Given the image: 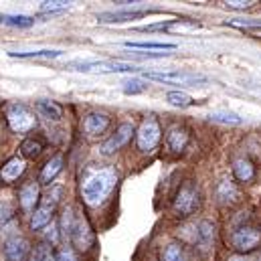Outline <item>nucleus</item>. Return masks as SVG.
<instances>
[{"label": "nucleus", "instance_id": "obj_23", "mask_svg": "<svg viewBox=\"0 0 261 261\" xmlns=\"http://www.w3.org/2000/svg\"><path fill=\"white\" fill-rule=\"evenodd\" d=\"M43 150H45V144L39 138H27L20 144V154L27 158H37V156H41Z\"/></svg>", "mask_w": 261, "mask_h": 261}, {"label": "nucleus", "instance_id": "obj_10", "mask_svg": "<svg viewBox=\"0 0 261 261\" xmlns=\"http://www.w3.org/2000/svg\"><path fill=\"white\" fill-rule=\"evenodd\" d=\"M24 170H27L24 158L12 156V158H8V160L2 164V168H0V180H2L4 185H12V182H16V180L24 174Z\"/></svg>", "mask_w": 261, "mask_h": 261}, {"label": "nucleus", "instance_id": "obj_16", "mask_svg": "<svg viewBox=\"0 0 261 261\" xmlns=\"http://www.w3.org/2000/svg\"><path fill=\"white\" fill-rule=\"evenodd\" d=\"M63 164H65L63 154H55L51 160L45 162V166H43V170H41V174H39V180H41L43 185H51V182L57 178V174L63 170Z\"/></svg>", "mask_w": 261, "mask_h": 261}, {"label": "nucleus", "instance_id": "obj_31", "mask_svg": "<svg viewBox=\"0 0 261 261\" xmlns=\"http://www.w3.org/2000/svg\"><path fill=\"white\" fill-rule=\"evenodd\" d=\"M4 24H8V27H31V24H35V18L24 16V14H18V16H6V18H4Z\"/></svg>", "mask_w": 261, "mask_h": 261}, {"label": "nucleus", "instance_id": "obj_34", "mask_svg": "<svg viewBox=\"0 0 261 261\" xmlns=\"http://www.w3.org/2000/svg\"><path fill=\"white\" fill-rule=\"evenodd\" d=\"M253 4L255 2H249V0L247 2H243V0H227L225 2V6L227 8H233V10H245V8H251Z\"/></svg>", "mask_w": 261, "mask_h": 261}, {"label": "nucleus", "instance_id": "obj_28", "mask_svg": "<svg viewBox=\"0 0 261 261\" xmlns=\"http://www.w3.org/2000/svg\"><path fill=\"white\" fill-rule=\"evenodd\" d=\"M61 196H63V187H61V185H55V187H51V189L47 191V195L43 198V204L55 208V204L61 200Z\"/></svg>", "mask_w": 261, "mask_h": 261}, {"label": "nucleus", "instance_id": "obj_33", "mask_svg": "<svg viewBox=\"0 0 261 261\" xmlns=\"http://www.w3.org/2000/svg\"><path fill=\"white\" fill-rule=\"evenodd\" d=\"M144 89H146V85H144L142 81H136V79L124 83V91H126V93H140V91H144Z\"/></svg>", "mask_w": 261, "mask_h": 261}, {"label": "nucleus", "instance_id": "obj_9", "mask_svg": "<svg viewBox=\"0 0 261 261\" xmlns=\"http://www.w3.org/2000/svg\"><path fill=\"white\" fill-rule=\"evenodd\" d=\"M110 124H112V118L108 114H103V112H91V114L85 116L81 128H83L85 136L97 138V136H101L103 132L110 128Z\"/></svg>", "mask_w": 261, "mask_h": 261}, {"label": "nucleus", "instance_id": "obj_17", "mask_svg": "<svg viewBox=\"0 0 261 261\" xmlns=\"http://www.w3.org/2000/svg\"><path fill=\"white\" fill-rule=\"evenodd\" d=\"M231 170H233V176H235L239 182H251V180L255 178V166H253V162H251L249 158H245V156L233 160Z\"/></svg>", "mask_w": 261, "mask_h": 261}, {"label": "nucleus", "instance_id": "obj_3", "mask_svg": "<svg viewBox=\"0 0 261 261\" xmlns=\"http://www.w3.org/2000/svg\"><path fill=\"white\" fill-rule=\"evenodd\" d=\"M200 204V193L196 189L195 182H185L172 200V213L178 217V219H187L195 213Z\"/></svg>", "mask_w": 261, "mask_h": 261}, {"label": "nucleus", "instance_id": "obj_11", "mask_svg": "<svg viewBox=\"0 0 261 261\" xmlns=\"http://www.w3.org/2000/svg\"><path fill=\"white\" fill-rule=\"evenodd\" d=\"M2 253H4V259L6 261H24L27 253H29V243L24 237H18V235H12L4 241L2 245Z\"/></svg>", "mask_w": 261, "mask_h": 261}, {"label": "nucleus", "instance_id": "obj_8", "mask_svg": "<svg viewBox=\"0 0 261 261\" xmlns=\"http://www.w3.org/2000/svg\"><path fill=\"white\" fill-rule=\"evenodd\" d=\"M134 124L132 122H124V124H120L118 126V130L114 132V136L110 138V140H106L103 142V146H101V154H106V156H112V154H116L118 150H122L128 142L132 140V136H134Z\"/></svg>", "mask_w": 261, "mask_h": 261}, {"label": "nucleus", "instance_id": "obj_36", "mask_svg": "<svg viewBox=\"0 0 261 261\" xmlns=\"http://www.w3.org/2000/svg\"><path fill=\"white\" fill-rule=\"evenodd\" d=\"M55 261H75V255H73L71 249H63V251H59V255L55 257Z\"/></svg>", "mask_w": 261, "mask_h": 261}, {"label": "nucleus", "instance_id": "obj_6", "mask_svg": "<svg viewBox=\"0 0 261 261\" xmlns=\"http://www.w3.org/2000/svg\"><path fill=\"white\" fill-rule=\"evenodd\" d=\"M71 243L79 249V251H87L93 243H95V235L89 227V221L83 215H75V223L71 229Z\"/></svg>", "mask_w": 261, "mask_h": 261}, {"label": "nucleus", "instance_id": "obj_26", "mask_svg": "<svg viewBox=\"0 0 261 261\" xmlns=\"http://www.w3.org/2000/svg\"><path fill=\"white\" fill-rule=\"evenodd\" d=\"M10 57H18V59H39V57H47V59H53V57H61L63 51H49V49H43V51H29V53H8Z\"/></svg>", "mask_w": 261, "mask_h": 261}, {"label": "nucleus", "instance_id": "obj_27", "mask_svg": "<svg viewBox=\"0 0 261 261\" xmlns=\"http://www.w3.org/2000/svg\"><path fill=\"white\" fill-rule=\"evenodd\" d=\"M211 122H219V124H229V126H239L243 124V120L237 116V114H231V112H215L208 116Z\"/></svg>", "mask_w": 261, "mask_h": 261}, {"label": "nucleus", "instance_id": "obj_37", "mask_svg": "<svg viewBox=\"0 0 261 261\" xmlns=\"http://www.w3.org/2000/svg\"><path fill=\"white\" fill-rule=\"evenodd\" d=\"M227 261H249V257H245V255H233V257H229Z\"/></svg>", "mask_w": 261, "mask_h": 261}, {"label": "nucleus", "instance_id": "obj_4", "mask_svg": "<svg viewBox=\"0 0 261 261\" xmlns=\"http://www.w3.org/2000/svg\"><path fill=\"white\" fill-rule=\"evenodd\" d=\"M160 138H162V128L156 120V116H148L136 134V144H138V150L140 152H152L158 144H160Z\"/></svg>", "mask_w": 261, "mask_h": 261}, {"label": "nucleus", "instance_id": "obj_29", "mask_svg": "<svg viewBox=\"0 0 261 261\" xmlns=\"http://www.w3.org/2000/svg\"><path fill=\"white\" fill-rule=\"evenodd\" d=\"M14 219V206L8 200H0V229Z\"/></svg>", "mask_w": 261, "mask_h": 261}, {"label": "nucleus", "instance_id": "obj_18", "mask_svg": "<svg viewBox=\"0 0 261 261\" xmlns=\"http://www.w3.org/2000/svg\"><path fill=\"white\" fill-rule=\"evenodd\" d=\"M148 16V10H118V12H101L97 14L99 22H126Z\"/></svg>", "mask_w": 261, "mask_h": 261}, {"label": "nucleus", "instance_id": "obj_7", "mask_svg": "<svg viewBox=\"0 0 261 261\" xmlns=\"http://www.w3.org/2000/svg\"><path fill=\"white\" fill-rule=\"evenodd\" d=\"M146 79L150 81H160V83H180V85H196L204 83L206 77L198 73H185V71H168V73H144Z\"/></svg>", "mask_w": 261, "mask_h": 261}, {"label": "nucleus", "instance_id": "obj_15", "mask_svg": "<svg viewBox=\"0 0 261 261\" xmlns=\"http://www.w3.org/2000/svg\"><path fill=\"white\" fill-rule=\"evenodd\" d=\"M215 196L221 204H233L241 198V191L237 189V185L233 180H221L215 189Z\"/></svg>", "mask_w": 261, "mask_h": 261}, {"label": "nucleus", "instance_id": "obj_13", "mask_svg": "<svg viewBox=\"0 0 261 261\" xmlns=\"http://www.w3.org/2000/svg\"><path fill=\"white\" fill-rule=\"evenodd\" d=\"M193 229H195V235H193L195 245H198L202 251L211 249V245L215 241V225L211 221H200Z\"/></svg>", "mask_w": 261, "mask_h": 261}, {"label": "nucleus", "instance_id": "obj_30", "mask_svg": "<svg viewBox=\"0 0 261 261\" xmlns=\"http://www.w3.org/2000/svg\"><path fill=\"white\" fill-rule=\"evenodd\" d=\"M227 24L237 29H255V31L261 29V20H255V18H233V20H227Z\"/></svg>", "mask_w": 261, "mask_h": 261}, {"label": "nucleus", "instance_id": "obj_25", "mask_svg": "<svg viewBox=\"0 0 261 261\" xmlns=\"http://www.w3.org/2000/svg\"><path fill=\"white\" fill-rule=\"evenodd\" d=\"M124 47H128V49H134V51H138V49H152V51H174L176 49V45L174 43H124Z\"/></svg>", "mask_w": 261, "mask_h": 261}, {"label": "nucleus", "instance_id": "obj_19", "mask_svg": "<svg viewBox=\"0 0 261 261\" xmlns=\"http://www.w3.org/2000/svg\"><path fill=\"white\" fill-rule=\"evenodd\" d=\"M35 110L41 118H47L51 122H59L63 120V108L57 101H49V99H41L35 103Z\"/></svg>", "mask_w": 261, "mask_h": 261}, {"label": "nucleus", "instance_id": "obj_1", "mask_svg": "<svg viewBox=\"0 0 261 261\" xmlns=\"http://www.w3.org/2000/svg\"><path fill=\"white\" fill-rule=\"evenodd\" d=\"M118 185V172L114 168H99L87 174L81 182V198L89 206H99Z\"/></svg>", "mask_w": 261, "mask_h": 261}, {"label": "nucleus", "instance_id": "obj_14", "mask_svg": "<svg viewBox=\"0 0 261 261\" xmlns=\"http://www.w3.org/2000/svg\"><path fill=\"white\" fill-rule=\"evenodd\" d=\"M189 144V132L180 126H174L170 128L166 134V148L172 152V154H180Z\"/></svg>", "mask_w": 261, "mask_h": 261}, {"label": "nucleus", "instance_id": "obj_24", "mask_svg": "<svg viewBox=\"0 0 261 261\" xmlns=\"http://www.w3.org/2000/svg\"><path fill=\"white\" fill-rule=\"evenodd\" d=\"M166 101L170 106H176V108H189V106H195L196 101L185 91H168L166 93Z\"/></svg>", "mask_w": 261, "mask_h": 261}, {"label": "nucleus", "instance_id": "obj_21", "mask_svg": "<svg viewBox=\"0 0 261 261\" xmlns=\"http://www.w3.org/2000/svg\"><path fill=\"white\" fill-rule=\"evenodd\" d=\"M160 261H189V255H187V251H185L182 245L168 243L162 249V253H160Z\"/></svg>", "mask_w": 261, "mask_h": 261}, {"label": "nucleus", "instance_id": "obj_2", "mask_svg": "<svg viewBox=\"0 0 261 261\" xmlns=\"http://www.w3.org/2000/svg\"><path fill=\"white\" fill-rule=\"evenodd\" d=\"M4 116H6L8 128L14 134H29L37 126L35 114L24 103H8L6 110H4Z\"/></svg>", "mask_w": 261, "mask_h": 261}, {"label": "nucleus", "instance_id": "obj_20", "mask_svg": "<svg viewBox=\"0 0 261 261\" xmlns=\"http://www.w3.org/2000/svg\"><path fill=\"white\" fill-rule=\"evenodd\" d=\"M53 213H55V208H51V206H39V208H35V213L31 215V229L33 231H39V229H43V227H47L49 223H53Z\"/></svg>", "mask_w": 261, "mask_h": 261}, {"label": "nucleus", "instance_id": "obj_5", "mask_svg": "<svg viewBox=\"0 0 261 261\" xmlns=\"http://www.w3.org/2000/svg\"><path fill=\"white\" fill-rule=\"evenodd\" d=\"M261 243V229L259 227H251V225H243L239 229H235V233L231 235V245L239 255L251 253L253 249H257Z\"/></svg>", "mask_w": 261, "mask_h": 261}, {"label": "nucleus", "instance_id": "obj_35", "mask_svg": "<svg viewBox=\"0 0 261 261\" xmlns=\"http://www.w3.org/2000/svg\"><path fill=\"white\" fill-rule=\"evenodd\" d=\"M174 22H178V20H162V22H156V24H148V27H140V31H162V29H168V27H172Z\"/></svg>", "mask_w": 261, "mask_h": 261}, {"label": "nucleus", "instance_id": "obj_12", "mask_svg": "<svg viewBox=\"0 0 261 261\" xmlns=\"http://www.w3.org/2000/svg\"><path fill=\"white\" fill-rule=\"evenodd\" d=\"M39 198H41L39 182L29 180V182H24L20 187V191H18V202H20V206H22L24 213H35V206H37Z\"/></svg>", "mask_w": 261, "mask_h": 261}, {"label": "nucleus", "instance_id": "obj_38", "mask_svg": "<svg viewBox=\"0 0 261 261\" xmlns=\"http://www.w3.org/2000/svg\"><path fill=\"white\" fill-rule=\"evenodd\" d=\"M4 18H6V16H0V22H4Z\"/></svg>", "mask_w": 261, "mask_h": 261}, {"label": "nucleus", "instance_id": "obj_22", "mask_svg": "<svg viewBox=\"0 0 261 261\" xmlns=\"http://www.w3.org/2000/svg\"><path fill=\"white\" fill-rule=\"evenodd\" d=\"M29 261H55V255H53V245L47 243V241H41L33 247L31 255H29Z\"/></svg>", "mask_w": 261, "mask_h": 261}, {"label": "nucleus", "instance_id": "obj_32", "mask_svg": "<svg viewBox=\"0 0 261 261\" xmlns=\"http://www.w3.org/2000/svg\"><path fill=\"white\" fill-rule=\"evenodd\" d=\"M65 8H69V2H63V0L41 2L39 4V12H59V10H65Z\"/></svg>", "mask_w": 261, "mask_h": 261}]
</instances>
